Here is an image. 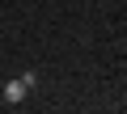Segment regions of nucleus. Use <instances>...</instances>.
Wrapping results in <instances>:
<instances>
[{
    "label": "nucleus",
    "mask_w": 127,
    "mask_h": 114,
    "mask_svg": "<svg viewBox=\"0 0 127 114\" xmlns=\"http://www.w3.org/2000/svg\"><path fill=\"white\" fill-rule=\"evenodd\" d=\"M26 93H30V85H26L21 76L4 80V101H9V106H21V101H26Z\"/></svg>",
    "instance_id": "nucleus-1"
}]
</instances>
